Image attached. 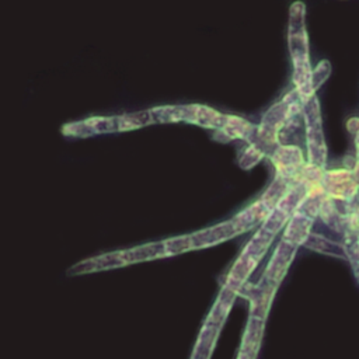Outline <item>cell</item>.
I'll return each instance as SVG.
<instances>
[{"label": "cell", "instance_id": "6da1fadb", "mask_svg": "<svg viewBox=\"0 0 359 359\" xmlns=\"http://www.w3.org/2000/svg\"><path fill=\"white\" fill-rule=\"evenodd\" d=\"M287 48L292 59V81L303 101L311 98L313 90V67L310 63V46L306 28V4L294 1L289 7L287 22Z\"/></svg>", "mask_w": 359, "mask_h": 359}, {"label": "cell", "instance_id": "7a4b0ae2", "mask_svg": "<svg viewBox=\"0 0 359 359\" xmlns=\"http://www.w3.org/2000/svg\"><path fill=\"white\" fill-rule=\"evenodd\" d=\"M304 101L296 88L290 90L280 101L275 102L262 115L261 122L255 126V133L251 143L261 149L268 157L279 144V133L286 122L303 112Z\"/></svg>", "mask_w": 359, "mask_h": 359}, {"label": "cell", "instance_id": "3957f363", "mask_svg": "<svg viewBox=\"0 0 359 359\" xmlns=\"http://www.w3.org/2000/svg\"><path fill=\"white\" fill-rule=\"evenodd\" d=\"M303 119H304V142L309 163L324 167L327 164V144L323 130V118L317 95L314 94L303 105Z\"/></svg>", "mask_w": 359, "mask_h": 359}, {"label": "cell", "instance_id": "277c9868", "mask_svg": "<svg viewBox=\"0 0 359 359\" xmlns=\"http://www.w3.org/2000/svg\"><path fill=\"white\" fill-rule=\"evenodd\" d=\"M321 182L325 195L332 199L352 202L359 194V184L352 168H325Z\"/></svg>", "mask_w": 359, "mask_h": 359}, {"label": "cell", "instance_id": "5b68a950", "mask_svg": "<svg viewBox=\"0 0 359 359\" xmlns=\"http://www.w3.org/2000/svg\"><path fill=\"white\" fill-rule=\"evenodd\" d=\"M275 168V177L296 181L307 163L303 150L297 144H279L269 156Z\"/></svg>", "mask_w": 359, "mask_h": 359}, {"label": "cell", "instance_id": "8992f818", "mask_svg": "<svg viewBox=\"0 0 359 359\" xmlns=\"http://www.w3.org/2000/svg\"><path fill=\"white\" fill-rule=\"evenodd\" d=\"M276 286L269 283L266 279L261 276L257 283H245L241 287L243 294L250 300V316L265 320L269 309L272 306V300L276 293Z\"/></svg>", "mask_w": 359, "mask_h": 359}, {"label": "cell", "instance_id": "52a82bcc", "mask_svg": "<svg viewBox=\"0 0 359 359\" xmlns=\"http://www.w3.org/2000/svg\"><path fill=\"white\" fill-rule=\"evenodd\" d=\"M296 251H297V247L286 243L285 240H280L279 244L276 245L271 259L266 264L262 278L278 287L280 285V282L283 280V278L296 255Z\"/></svg>", "mask_w": 359, "mask_h": 359}, {"label": "cell", "instance_id": "ba28073f", "mask_svg": "<svg viewBox=\"0 0 359 359\" xmlns=\"http://www.w3.org/2000/svg\"><path fill=\"white\" fill-rule=\"evenodd\" d=\"M349 203L351 202L332 199L325 195L318 208V217L323 220V223H325L327 227L337 231L338 234H342Z\"/></svg>", "mask_w": 359, "mask_h": 359}, {"label": "cell", "instance_id": "9c48e42d", "mask_svg": "<svg viewBox=\"0 0 359 359\" xmlns=\"http://www.w3.org/2000/svg\"><path fill=\"white\" fill-rule=\"evenodd\" d=\"M314 220L316 219L310 217L309 215H306L300 210L294 212L285 226L282 240H285L286 243H289L297 248L304 245L307 238L311 234Z\"/></svg>", "mask_w": 359, "mask_h": 359}, {"label": "cell", "instance_id": "30bf717a", "mask_svg": "<svg viewBox=\"0 0 359 359\" xmlns=\"http://www.w3.org/2000/svg\"><path fill=\"white\" fill-rule=\"evenodd\" d=\"M255 126L250 121L236 116V115H227L224 125L217 129L219 135L223 136V140H231V139H241L248 143H251L252 136L255 133Z\"/></svg>", "mask_w": 359, "mask_h": 359}, {"label": "cell", "instance_id": "8fae6325", "mask_svg": "<svg viewBox=\"0 0 359 359\" xmlns=\"http://www.w3.org/2000/svg\"><path fill=\"white\" fill-rule=\"evenodd\" d=\"M271 212V209L261 201H255L254 203H251L248 208H245L244 210H241L234 219V224L237 226L240 233H244L250 229H252L257 224H261L265 217L268 216V213Z\"/></svg>", "mask_w": 359, "mask_h": 359}, {"label": "cell", "instance_id": "7c38bea8", "mask_svg": "<svg viewBox=\"0 0 359 359\" xmlns=\"http://www.w3.org/2000/svg\"><path fill=\"white\" fill-rule=\"evenodd\" d=\"M264 330H265V320L250 316L248 324L244 331L240 351L257 355L259 351V346H261L262 337H264Z\"/></svg>", "mask_w": 359, "mask_h": 359}, {"label": "cell", "instance_id": "4fadbf2b", "mask_svg": "<svg viewBox=\"0 0 359 359\" xmlns=\"http://www.w3.org/2000/svg\"><path fill=\"white\" fill-rule=\"evenodd\" d=\"M307 248L318 251L321 254L325 255H332V257H339V258H345V252H344V247L342 243H337L328 237H324L321 234L313 233L310 234V237L307 238L306 244Z\"/></svg>", "mask_w": 359, "mask_h": 359}, {"label": "cell", "instance_id": "5bb4252c", "mask_svg": "<svg viewBox=\"0 0 359 359\" xmlns=\"http://www.w3.org/2000/svg\"><path fill=\"white\" fill-rule=\"evenodd\" d=\"M342 247H344L345 258L349 261L352 272L359 283V234L344 233Z\"/></svg>", "mask_w": 359, "mask_h": 359}, {"label": "cell", "instance_id": "9a60e30c", "mask_svg": "<svg viewBox=\"0 0 359 359\" xmlns=\"http://www.w3.org/2000/svg\"><path fill=\"white\" fill-rule=\"evenodd\" d=\"M293 182V181H292ZM290 181L287 180H283V178H279V177H275L273 181L271 182V185L266 188V191L262 194V196L259 198L269 209H273L278 202L282 199V196L286 194L287 188L290 187L292 184Z\"/></svg>", "mask_w": 359, "mask_h": 359}, {"label": "cell", "instance_id": "2e32d148", "mask_svg": "<svg viewBox=\"0 0 359 359\" xmlns=\"http://www.w3.org/2000/svg\"><path fill=\"white\" fill-rule=\"evenodd\" d=\"M289 219H290L289 215H286L285 212H282L278 208H273V209H271V212L268 213L265 220L261 223V227H264L265 230H268L276 236L286 226Z\"/></svg>", "mask_w": 359, "mask_h": 359}, {"label": "cell", "instance_id": "e0dca14e", "mask_svg": "<svg viewBox=\"0 0 359 359\" xmlns=\"http://www.w3.org/2000/svg\"><path fill=\"white\" fill-rule=\"evenodd\" d=\"M264 157H266L265 156V153L261 150V149H258L255 144H252V143H248V146L245 147V150H244V153L241 154V157H240V165L244 168V170H250V168H252L255 164H258Z\"/></svg>", "mask_w": 359, "mask_h": 359}, {"label": "cell", "instance_id": "ac0fdd59", "mask_svg": "<svg viewBox=\"0 0 359 359\" xmlns=\"http://www.w3.org/2000/svg\"><path fill=\"white\" fill-rule=\"evenodd\" d=\"M331 74V63L327 59H323L317 63V66L313 69V76H311V81H313V90L317 91L323 83L330 77Z\"/></svg>", "mask_w": 359, "mask_h": 359}, {"label": "cell", "instance_id": "d6986e66", "mask_svg": "<svg viewBox=\"0 0 359 359\" xmlns=\"http://www.w3.org/2000/svg\"><path fill=\"white\" fill-rule=\"evenodd\" d=\"M346 129L352 133V135H356L359 132V118L356 116H352L348 119L346 122Z\"/></svg>", "mask_w": 359, "mask_h": 359}, {"label": "cell", "instance_id": "ffe728a7", "mask_svg": "<svg viewBox=\"0 0 359 359\" xmlns=\"http://www.w3.org/2000/svg\"><path fill=\"white\" fill-rule=\"evenodd\" d=\"M255 358H257V355H254V353H248V352H241L240 351L237 359H255Z\"/></svg>", "mask_w": 359, "mask_h": 359}, {"label": "cell", "instance_id": "44dd1931", "mask_svg": "<svg viewBox=\"0 0 359 359\" xmlns=\"http://www.w3.org/2000/svg\"><path fill=\"white\" fill-rule=\"evenodd\" d=\"M352 171H353L355 178H356V181H358V184H359V160H358V158L355 160V164H353V167H352Z\"/></svg>", "mask_w": 359, "mask_h": 359}, {"label": "cell", "instance_id": "7402d4cb", "mask_svg": "<svg viewBox=\"0 0 359 359\" xmlns=\"http://www.w3.org/2000/svg\"><path fill=\"white\" fill-rule=\"evenodd\" d=\"M355 157L359 160V132L355 135Z\"/></svg>", "mask_w": 359, "mask_h": 359}]
</instances>
